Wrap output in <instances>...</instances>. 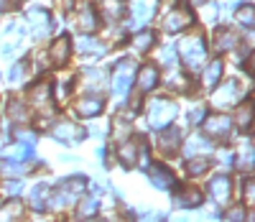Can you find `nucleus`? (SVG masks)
Segmentation results:
<instances>
[{
  "mask_svg": "<svg viewBox=\"0 0 255 222\" xmlns=\"http://www.w3.org/2000/svg\"><path fill=\"white\" fill-rule=\"evenodd\" d=\"M15 3H18V0H15Z\"/></svg>",
  "mask_w": 255,
  "mask_h": 222,
  "instance_id": "obj_54",
  "label": "nucleus"
},
{
  "mask_svg": "<svg viewBox=\"0 0 255 222\" xmlns=\"http://www.w3.org/2000/svg\"><path fill=\"white\" fill-rule=\"evenodd\" d=\"M3 217H5V220H18V217H23V205L18 202V197H13L10 202L3 207Z\"/></svg>",
  "mask_w": 255,
  "mask_h": 222,
  "instance_id": "obj_38",
  "label": "nucleus"
},
{
  "mask_svg": "<svg viewBox=\"0 0 255 222\" xmlns=\"http://www.w3.org/2000/svg\"><path fill=\"white\" fill-rule=\"evenodd\" d=\"M235 125L243 130H250L255 125V102H243L235 113Z\"/></svg>",
  "mask_w": 255,
  "mask_h": 222,
  "instance_id": "obj_23",
  "label": "nucleus"
},
{
  "mask_svg": "<svg viewBox=\"0 0 255 222\" xmlns=\"http://www.w3.org/2000/svg\"><path fill=\"white\" fill-rule=\"evenodd\" d=\"M250 72H255V54L250 56Z\"/></svg>",
  "mask_w": 255,
  "mask_h": 222,
  "instance_id": "obj_50",
  "label": "nucleus"
},
{
  "mask_svg": "<svg viewBox=\"0 0 255 222\" xmlns=\"http://www.w3.org/2000/svg\"><path fill=\"white\" fill-rule=\"evenodd\" d=\"M176 113H179V107H176L174 100H168V97H156V100H151V102H148V115H145L148 128L161 130V128H166V125H171V120L176 118Z\"/></svg>",
  "mask_w": 255,
  "mask_h": 222,
  "instance_id": "obj_3",
  "label": "nucleus"
},
{
  "mask_svg": "<svg viewBox=\"0 0 255 222\" xmlns=\"http://www.w3.org/2000/svg\"><path fill=\"white\" fill-rule=\"evenodd\" d=\"M179 143H181V133H179V128H168V130H163V133H161V138H158V146H161V151H166V153H174V151L179 148Z\"/></svg>",
  "mask_w": 255,
  "mask_h": 222,
  "instance_id": "obj_26",
  "label": "nucleus"
},
{
  "mask_svg": "<svg viewBox=\"0 0 255 222\" xmlns=\"http://www.w3.org/2000/svg\"><path fill=\"white\" fill-rule=\"evenodd\" d=\"M245 92V87L238 82V79H230L225 84H217V90L215 95H212V105L215 107H230V105H235Z\"/></svg>",
  "mask_w": 255,
  "mask_h": 222,
  "instance_id": "obj_6",
  "label": "nucleus"
},
{
  "mask_svg": "<svg viewBox=\"0 0 255 222\" xmlns=\"http://www.w3.org/2000/svg\"><path fill=\"white\" fill-rule=\"evenodd\" d=\"M145 169H148V176H151V182H153L156 189H171V187H176L174 174L168 171L166 166H161V164H151V166H145Z\"/></svg>",
  "mask_w": 255,
  "mask_h": 222,
  "instance_id": "obj_15",
  "label": "nucleus"
},
{
  "mask_svg": "<svg viewBox=\"0 0 255 222\" xmlns=\"http://www.w3.org/2000/svg\"><path fill=\"white\" fill-rule=\"evenodd\" d=\"M84 187H87V179L84 176H69V179H64L59 187H56V192H51L49 194V207L51 210H67V207H72L77 199L82 197V192H84Z\"/></svg>",
  "mask_w": 255,
  "mask_h": 222,
  "instance_id": "obj_1",
  "label": "nucleus"
},
{
  "mask_svg": "<svg viewBox=\"0 0 255 222\" xmlns=\"http://www.w3.org/2000/svg\"><path fill=\"white\" fill-rule=\"evenodd\" d=\"M209 194H212V199H215L220 207L230 205V197H232V182H230V176H225V174L215 176V179L209 182Z\"/></svg>",
  "mask_w": 255,
  "mask_h": 222,
  "instance_id": "obj_9",
  "label": "nucleus"
},
{
  "mask_svg": "<svg viewBox=\"0 0 255 222\" xmlns=\"http://www.w3.org/2000/svg\"><path fill=\"white\" fill-rule=\"evenodd\" d=\"M51 136L61 143H79L84 136H87V130L77 123H69V120H59L51 125Z\"/></svg>",
  "mask_w": 255,
  "mask_h": 222,
  "instance_id": "obj_7",
  "label": "nucleus"
},
{
  "mask_svg": "<svg viewBox=\"0 0 255 222\" xmlns=\"http://www.w3.org/2000/svg\"><path fill=\"white\" fill-rule=\"evenodd\" d=\"M235 20L245 28H255V5H240L235 13Z\"/></svg>",
  "mask_w": 255,
  "mask_h": 222,
  "instance_id": "obj_33",
  "label": "nucleus"
},
{
  "mask_svg": "<svg viewBox=\"0 0 255 222\" xmlns=\"http://www.w3.org/2000/svg\"><path fill=\"white\" fill-rule=\"evenodd\" d=\"M33 153V148H31V143H13L8 151H5V159H18V161H26L28 156Z\"/></svg>",
  "mask_w": 255,
  "mask_h": 222,
  "instance_id": "obj_32",
  "label": "nucleus"
},
{
  "mask_svg": "<svg viewBox=\"0 0 255 222\" xmlns=\"http://www.w3.org/2000/svg\"><path fill=\"white\" fill-rule=\"evenodd\" d=\"M113 125H115V128H113V136H115V138H120V141L128 136V133H130V118L125 120V113H120V115L115 118V123H113Z\"/></svg>",
  "mask_w": 255,
  "mask_h": 222,
  "instance_id": "obj_37",
  "label": "nucleus"
},
{
  "mask_svg": "<svg viewBox=\"0 0 255 222\" xmlns=\"http://www.w3.org/2000/svg\"><path fill=\"white\" fill-rule=\"evenodd\" d=\"M74 23H77V28H79V31L92 33V31L97 28V13H95V8H92V5H87V3H82V5L77 8Z\"/></svg>",
  "mask_w": 255,
  "mask_h": 222,
  "instance_id": "obj_17",
  "label": "nucleus"
},
{
  "mask_svg": "<svg viewBox=\"0 0 255 222\" xmlns=\"http://www.w3.org/2000/svg\"><path fill=\"white\" fill-rule=\"evenodd\" d=\"M156 84H158V69L153 64H143L140 72H138V90L140 92H151Z\"/></svg>",
  "mask_w": 255,
  "mask_h": 222,
  "instance_id": "obj_20",
  "label": "nucleus"
},
{
  "mask_svg": "<svg viewBox=\"0 0 255 222\" xmlns=\"http://www.w3.org/2000/svg\"><path fill=\"white\" fill-rule=\"evenodd\" d=\"M31 166H26L23 161H18V159H3L0 161V174L3 176H23L28 174Z\"/></svg>",
  "mask_w": 255,
  "mask_h": 222,
  "instance_id": "obj_30",
  "label": "nucleus"
},
{
  "mask_svg": "<svg viewBox=\"0 0 255 222\" xmlns=\"http://www.w3.org/2000/svg\"><path fill=\"white\" fill-rule=\"evenodd\" d=\"M220 79H222V61H209L207 69L202 72L204 90H215V87L220 84Z\"/></svg>",
  "mask_w": 255,
  "mask_h": 222,
  "instance_id": "obj_24",
  "label": "nucleus"
},
{
  "mask_svg": "<svg viewBox=\"0 0 255 222\" xmlns=\"http://www.w3.org/2000/svg\"><path fill=\"white\" fill-rule=\"evenodd\" d=\"M204 118H207V107H204V105H197V107H191V110H189V115H186L189 125H197V123H202Z\"/></svg>",
  "mask_w": 255,
  "mask_h": 222,
  "instance_id": "obj_41",
  "label": "nucleus"
},
{
  "mask_svg": "<svg viewBox=\"0 0 255 222\" xmlns=\"http://www.w3.org/2000/svg\"><path fill=\"white\" fill-rule=\"evenodd\" d=\"M140 148H143L140 141H123L120 148H118V161H120L125 169L135 166L138 159H140Z\"/></svg>",
  "mask_w": 255,
  "mask_h": 222,
  "instance_id": "obj_13",
  "label": "nucleus"
},
{
  "mask_svg": "<svg viewBox=\"0 0 255 222\" xmlns=\"http://www.w3.org/2000/svg\"><path fill=\"white\" fill-rule=\"evenodd\" d=\"M69 90H72V82H69V79L56 82V100H64V97L69 95Z\"/></svg>",
  "mask_w": 255,
  "mask_h": 222,
  "instance_id": "obj_43",
  "label": "nucleus"
},
{
  "mask_svg": "<svg viewBox=\"0 0 255 222\" xmlns=\"http://www.w3.org/2000/svg\"><path fill=\"white\" fill-rule=\"evenodd\" d=\"M59 3H61V8H64V10H69V8L74 5V0H59Z\"/></svg>",
  "mask_w": 255,
  "mask_h": 222,
  "instance_id": "obj_48",
  "label": "nucleus"
},
{
  "mask_svg": "<svg viewBox=\"0 0 255 222\" xmlns=\"http://www.w3.org/2000/svg\"><path fill=\"white\" fill-rule=\"evenodd\" d=\"M158 64L168 66V69H171V66L176 64V49L171 46V43H168V46H163V49L158 51Z\"/></svg>",
  "mask_w": 255,
  "mask_h": 222,
  "instance_id": "obj_40",
  "label": "nucleus"
},
{
  "mask_svg": "<svg viewBox=\"0 0 255 222\" xmlns=\"http://www.w3.org/2000/svg\"><path fill=\"white\" fill-rule=\"evenodd\" d=\"M184 151H186V159L189 156H209V153H212V141L209 138H202V136H191L186 141Z\"/></svg>",
  "mask_w": 255,
  "mask_h": 222,
  "instance_id": "obj_21",
  "label": "nucleus"
},
{
  "mask_svg": "<svg viewBox=\"0 0 255 222\" xmlns=\"http://www.w3.org/2000/svg\"><path fill=\"white\" fill-rule=\"evenodd\" d=\"M179 54L186 64V69L189 72H199L204 61H207V43L199 33H191L181 41V46H179Z\"/></svg>",
  "mask_w": 255,
  "mask_h": 222,
  "instance_id": "obj_2",
  "label": "nucleus"
},
{
  "mask_svg": "<svg viewBox=\"0 0 255 222\" xmlns=\"http://www.w3.org/2000/svg\"><path fill=\"white\" fill-rule=\"evenodd\" d=\"M100 10H102L105 20L115 23V20H120L123 13H125V0H102V3H100Z\"/></svg>",
  "mask_w": 255,
  "mask_h": 222,
  "instance_id": "obj_25",
  "label": "nucleus"
},
{
  "mask_svg": "<svg viewBox=\"0 0 255 222\" xmlns=\"http://www.w3.org/2000/svg\"><path fill=\"white\" fill-rule=\"evenodd\" d=\"M8 79H10L13 84L23 82V79H26V61H18V64H13V69H10Z\"/></svg>",
  "mask_w": 255,
  "mask_h": 222,
  "instance_id": "obj_42",
  "label": "nucleus"
},
{
  "mask_svg": "<svg viewBox=\"0 0 255 222\" xmlns=\"http://www.w3.org/2000/svg\"><path fill=\"white\" fill-rule=\"evenodd\" d=\"M133 74H135V64H133L130 59L118 61L115 72H113V95L125 97L128 92H130V87H133Z\"/></svg>",
  "mask_w": 255,
  "mask_h": 222,
  "instance_id": "obj_4",
  "label": "nucleus"
},
{
  "mask_svg": "<svg viewBox=\"0 0 255 222\" xmlns=\"http://www.w3.org/2000/svg\"><path fill=\"white\" fill-rule=\"evenodd\" d=\"M15 136H18L20 141H23V143H33V141H36V136H33V133H31V130H18V133H15Z\"/></svg>",
  "mask_w": 255,
  "mask_h": 222,
  "instance_id": "obj_46",
  "label": "nucleus"
},
{
  "mask_svg": "<svg viewBox=\"0 0 255 222\" xmlns=\"http://www.w3.org/2000/svg\"><path fill=\"white\" fill-rule=\"evenodd\" d=\"M204 128L212 138H227L232 133V120L227 115H209L204 120Z\"/></svg>",
  "mask_w": 255,
  "mask_h": 222,
  "instance_id": "obj_14",
  "label": "nucleus"
},
{
  "mask_svg": "<svg viewBox=\"0 0 255 222\" xmlns=\"http://www.w3.org/2000/svg\"><path fill=\"white\" fill-rule=\"evenodd\" d=\"M191 26V13L186 8H174V10H168L166 18H163V28L168 33H179L184 28Z\"/></svg>",
  "mask_w": 255,
  "mask_h": 222,
  "instance_id": "obj_10",
  "label": "nucleus"
},
{
  "mask_svg": "<svg viewBox=\"0 0 255 222\" xmlns=\"http://www.w3.org/2000/svg\"><path fill=\"white\" fill-rule=\"evenodd\" d=\"M82 79H84V90H87V92H95V95L108 87V72L100 69V66H92V69H87Z\"/></svg>",
  "mask_w": 255,
  "mask_h": 222,
  "instance_id": "obj_18",
  "label": "nucleus"
},
{
  "mask_svg": "<svg viewBox=\"0 0 255 222\" xmlns=\"http://www.w3.org/2000/svg\"><path fill=\"white\" fill-rule=\"evenodd\" d=\"M250 217H253V220H255V212H253V215H250Z\"/></svg>",
  "mask_w": 255,
  "mask_h": 222,
  "instance_id": "obj_53",
  "label": "nucleus"
},
{
  "mask_svg": "<svg viewBox=\"0 0 255 222\" xmlns=\"http://www.w3.org/2000/svg\"><path fill=\"white\" fill-rule=\"evenodd\" d=\"M235 166L240 171H253L255 169V146L250 141H243L238 148V156H235Z\"/></svg>",
  "mask_w": 255,
  "mask_h": 222,
  "instance_id": "obj_19",
  "label": "nucleus"
},
{
  "mask_svg": "<svg viewBox=\"0 0 255 222\" xmlns=\"http://www.w3.org/2000/svg\"><path fill=\"white\" fill-rule=\"evenodd\" d=\"M8 118L18 125H26L28 123V107L20 102V100H10L8 102Z\"/></svg>",
  "mask_w": 255,
  "mask_h": 222,
  "instance_id": "obj_31",
  "label": "nucleus"
},
{
  "mask_svg": "<svg viewBox=\"0 0 255 222\" xmlns=\"http://www.w3.org/2000/svg\"><path fill=\"white\" fill-rule=\"evenodd\" d=\"M217 161H220V169H230V164H232V156H230V151H227V148L217 153Z\"/></svg>",
  "mask_w": 255,
  "mask_h": 222,
  "instance_id": "obj_44",
  "label": "nucleus"
},
{
  "mask_svg": "<svg viewBox=\"0 0 255 222\" xmlns=\"http://www.w3.org/2000/svg\"><path fill=\"white\" fill-rule=\"evenodd\" d=\"M3 3H5V0H0V8H3Z\"/></svg>",
  "mask_w": 255,
  "mask_h": 222,
  "instance_id": "obj_51",
  "label": "nucleus"
},
{
  "mask_svg": "<svg viewBox=\"0 0 255 222\" xmlns=\"http://www.w3.org/2000/svg\"><path fill=\"white\" fill-rule=\"evenodd\" d=\"M207 166H209V159H207V156H189V161H186V174H189V176H199V174L207 171Z\"/></svg>",
  "mask_w": 255,
  "mask_h": 222,
  "instance_id": "obj_34",
  "label": "nucleus"
},
{
  "mask_svg": "<svg viewBox=\"0 0 255 222\" xmlns=\"http://www.w3.org/2000/svg\"><path fill=\"white\" fill-rule=\"evenodd\" d=\"M0 194L3 197H20L23 194V184H20L18 179H8V182H3V187H0Z\"/></svg>",
  "mask_w": 255,
  "mask_h": 222,
  "instance_id": "obj_39",
  "label": "nucleus"
},
{
  "mask_svg": "<svg viewBox=\"0 0 255 222\" xmlns=\"http://www.w3.org/2000/svg\"><path fill=\"white\" fill-rule=\"evenodd\" d=\"M230 217H232V220H243L245 215H243L240 210H232V212H230Z\"/></svg>",
  "mask_w": 255,
  "mask_h": 222,
  "instance_id": "obj_49",
  "label": "nucleus"
},
{
  "mask_svg": "<svg viewBox=\"0 0 255 222\" xmlns=\"http://www.w3.org/2000/svg\"><path fill=\"white\" fill-rule=\"evenodd\" d=\"M31 105L38 110L44 118H51L54 115V87L49 82H38L33 90H31Z\"/></svg>",
  "mask_w": 255,
  "mask_h": 222,
  "instance_id": "obj_5",
  "label": "nucleus"
},
{
  "mask_svg": "<svg viewBox=\"0 0 255 222\" xmlns=\"http://www.w3.org/2000/svg\"><path fill=\"white\" fill-rule=\"evenodd\" d=\"M202 199H204V194H202L197 187H184V189H179V194H176V205H179V207H199Z\"/></svg>",
  "mask_w": 255,
  "mask_h": 222,
  "instance_id": "obj_22",
  "label": "nucleus"
},
{
  "mask_svg": "<svg viewBox=\"0 0 255 222\" xmlns=\"http://www.w3.org/2000/svg\"><path fill=\"white\" fill-rule=\"evenodd\" d=\"M69 54H72V41L67 36H59L49 46V51H46V56H49V61L54 66H64V64H67V59H69Z\"/></svg>",
  "mask_w": 255,
  "mask_h": 222,
  "instance_id": "obj_12",
  "label": "nucleus"
},
{
  "mask_svg": "<svg viewBox=\"0 0 255 222\" xmlns=\"http://www.w3.org/2000/svg\"><path fill=\"white\" fill-rule=\"evenodd\" d=\"M245 199L250 205H255V182H248L245 184Z\"/></svg>",
  "mask_w": 255,
  "mask_h": 222,
  "instance_id": "obj_45",
  "label": "nucleus"
},
{
  "mask_svg": "<svg viewBox=\"0 0 255 222\" xmlns=\"http://www.w3.org/2000/svg\"><path fill=\"white\" fill-rule=\"evenodd\" d=\"M204 18L212 23V20H215V8H204Z\"/></svg>",
  "mask_w": 255,
  "mask_h": 222,
  "instance_id": "obj_47",
  "label": "nucleus"
},
{
  "mask_svg": "<svg viewBox=\"0 0 255 222\" xmlns=\"http://www.w3.org/2000/svg\"><path fill=\"white\" fill-rule=\"evenodd\" d=\"M26 20H28V28L36 38H46V33L51 31V15L44 8H31L26 13Z\"/></svg>",
  "mask_w": 255,
  "mask_h": 222,
  "instance_id": "obj_8",
  "label": "nucleus"
},
{
  "mask_svg": "<svg viewBox=\"0 0 255 222\" xmlns=\"http://www.w3.org/2000/svg\"><path fill=\"white\" fill-rule=\"evenodd\" d=\"M235 43H238V36L232 33V31H227V28H222V31L215 33V51H220V54L235 49Z\"/></svg>",
  "mask_w": 255,
  "mask_h": 222,
  "instance_id": "obj_28",
  "label": "nucleus"
},
{
  "mask_svg": "<svg viewBox=\"0 0 255 222\" xmlns=\"http://www.w3.org/2000/svg\"><path fill=\"white\" fill-rule=\"evenodd\" d=\"M156 8H158V0H135L133 3V23L145 26L156 15Z\"/></svg>",
  "mask_w": 255,
  "mask_h": 222,
  "instance_id": "obj_16",
  "label": "nucleus"
},
{
  "mask_svg": "<svg viewBox=\"0 0 255 222\" xmlns=\"http://www.w3.org/2000/svg\"><path fill=\"white\" fill-rule=\"evenodd\" d=\"M0 146H3V136H0Z\"/></svg>",
  "mask_w": 255,
  "mask_h": 222,
  "instance_id": "obj_52",
  "label": "nucleus"
},
{
  "mask_svg": "<svg viewBox=\"0 0 255 222\" xmlns=\"http://www.w3.org/2000/svg\"><path fill=\"white\" fill-rule=\"evenodd\" d=\"M97 194H92V197H87V199H82V205H79V210H77V215L84 220V217H95L97 215Z\"/></svg>",
  "mask_w": 255,
  "mask_h": 222,
  "instance_id": "obj_36",
  "label": "nucleus"
},
{
  "mask_svg": "<svg viewBox=\"0 0 255 222\" xmlns=\"http://www.w3.org/2000/svg\"><path fill=\"white\" fill-rule=\"evenodd\" d=\"M49 194H51V187L49 184H36L33 189H31V207L33 210H44L46 207V202H49Z\"/></svg>",
  "mask_w": 255,
  "mask_h": 222,
  "instance_id": "obj_29",
  "label": "nucleus"
},
{
  "mask_svg": "<svg viewBox=\"0 0 255 222\" xmlns=\"http://www.w3.org/2000/svg\"><path fill=\"white\" fill-rule=\"evenodd\" d=\"M153 43H156V36H153L151 31H140V33L133 36V46H135L138 51H148Z\"/></svg>",
  "mask_w": 255,
  "mask_h": 222,
  "instance_id": "obj_35",
  "label": "nucleus"
},
{
  "mask_svg": "<svg viewBox=\"0 0 255 222\" xmlns=\"http://www.w3.org/2000/svg\"><path fill=\"white\" fill-rule=\"evenodd\" d=\"M102 107H105V102H102V97L95 95V92H87L84 97H79L77 105H74L77 115H82V118H97V115L102 113Z\"/></svg>",
  "mask_w": 255,
  "mask_h": 222,
  "instance_id": "obj_11",
  "label": "nucleus"
},
{
  "mask_svg": "<svg viewBox=\"0 0 255 222\" xmlns=\"http://www.w3.org/2000/svg\"><path fill=\"white\" fill-rule=\"evenodd\" d=\"M77 51L79 54H95V56H100V54H105V43H100V41H95V38H90V36H82V38H77Z\"/></svg>",
  "mask_w": 255,
  "mask_h": 222,
  "instance_id": "obj_27",
  "label": "nucleus"
}]
</instances>
